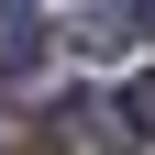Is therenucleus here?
<instances>
[{"label":"nucleus","mask_w":155,"mask_h":155,"mask_svg":"<svg viewBox=\"0 0 155 155\" xmlns=\"http://www.w3.org/2000/svg\"><path fill=\"white\" fill-rule=\"evenodd\" d=\"M55 55V22L45 11H22V0H11V11H0V89H11V78H33Z\"/></svg>","instance_id":"obj_1"},{"label":"nucleus","mask_w":155,"mask_h":155,"mask_svg":"<svg viewBox=\"0 0 155 155\" xmlns=\"http://www.w3.org/2000/svg\"><path fill=\"white\" fill-rule=\"evenodd\" d=\"M133 33H155V0H133Z\"/></svg>","instance_id":"obj_4"},{"label":"nucleus","mask_w":155,"mask_h":155,"mask_svg":"<svg viewBox=\"0 0 155 155\" xmlns=\"http://www.w3.org/2000/svg\"><path fill=\"white\" fill-rule=\"evenodd\" d=\"M122 122H133V133H144V144H155V67L133 78V100H122Z\"/></svg>","instance_id":"obj_3"},{"label":"nucleus","mask_w":155,"mask_h":155,"mask_svg":"<svg viewBox=\"0 0 155 155\" xmlns=\"http://www.w3.org/2000/svg\"><path fill=\"white\" fill-rule=\"evenodd\" d=\"M78 45H89V55H122V45H133V11H89Z\"/></svg>","instance_id":"obj_2"}]
</instances>
